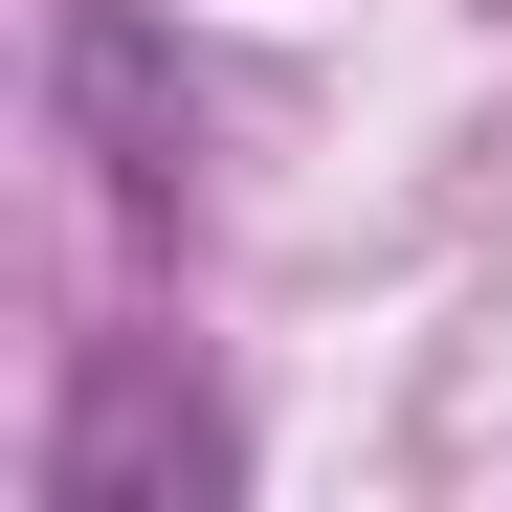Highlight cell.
Returning a JSON list of instances; mask_svg holds the SVG:
<instances>
[{
	"instance_id": "6da1fadb",
	"label": "cell",
	"mask_w": 512,
	"mask_h": 512,
	"mask_svg": "<svg viewBox=\"0 0 512 512\" xmlns=\"http://www.w3.org/2000/svg\"><path fill=\"white\" fill-rule=\"evenodd\" d=\"M179 490H245V423L156 334H90L67 401H45V512H179Z\"/></svg>"
},
{
	"instance_id": "7a4b0ae2",
	"label": "cell",
	"mask_w": 512,
	"mask_h": 512,
	"mask_svg": "<svg viewBox=\"0 0 512 512\" xmlns=\"http://www.w3.org/2000/svg\"><path fill=\"white\" fill-rule=\"evenodd\" d=\"M67 134H90V179L134 201V223H179L201 201V90H179V45H156V0H67Z\"/></svg>"
}]
</instances>
